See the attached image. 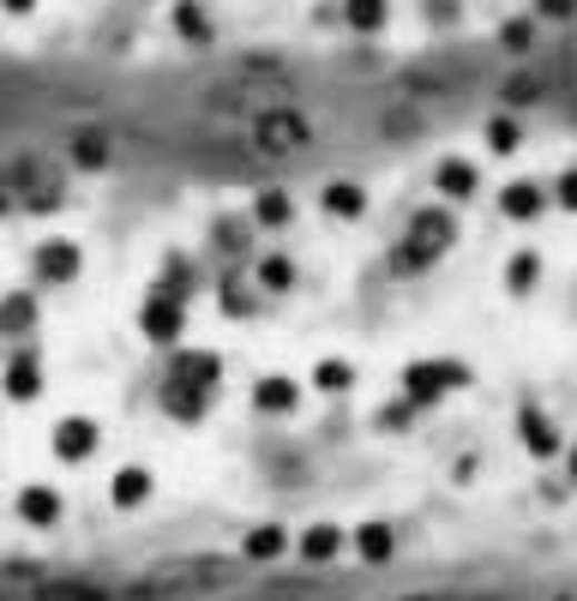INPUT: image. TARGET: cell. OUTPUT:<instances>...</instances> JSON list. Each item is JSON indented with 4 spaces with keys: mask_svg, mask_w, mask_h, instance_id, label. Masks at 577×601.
<instances>
[{
    "mask_svg": "<svg viewBox=\"0 0 577 601\" xmlns=\"http://www.w3.org/2000/svg\"><path fill=\"white\" fill-rule=\"evenodd\" d=\"M301 553H307V560H331V553H337V530H331V523H319V530L301 541Z\"/></svg>",
    "mask_w": 577,
    "mask_h": 601,
    "instance_id": "obj_25",
    "label": "cell"
},
{
    "mask_svg": "<svg viewBox=\"0 0 577 601\" xmlns=\"http://www.w3.org/2000/svg\"><path fill=\"white\" fill-rule=\"evenodd\" d=\"M524 439H529L536 451H554V445H559V439H554V428H547L541 415H524Z\"/></svg>",
    "mask_w": 577,
    "mask_h": 601,
    "instance_id": "obj_29",
    "label": "cell"
},
{
    "mask_svg": "<svg viewBox=\"0 0 577 601\" xmlns=\"http://www.w3.org/2000/svg\"><path fill=\"white\" fill-rule=\"evenodd\" d=\"M31 601H115V590H102L97 578H42L31 583Z\"/></svg>",
    "mask_w": 577,
    "mask_h": 601,
    "instance_id": "obj_4",
    "label": "cell"
},
{
    "mask_svg": "<svg viewBox=\"0 0 577 601\" xmlns=\"http://www.w3.org/2000/svg\"><path fill=\"white\" fill-rule=\"evenodd\" d=\"M349 379H355V373H349V361H325V368H319V385H325V391H344Z\"/></svg>",
    "mask_w": 577,
    "mask_h": 601,
    "instance_id": "obj_30",
    "label": "cell"
},
{
    "mask_svg": "<svg viewBox=\"0 0 577 601\" xmlns=\"http://www.w3.org/2000/svg\"><path fill=\"white\" fill-rule=\"evenodd\" d=\"M451 234H457L451 211H421L416 223H409L404 247L391 253V266H397V271H421V266H434V259L451 247Z\"/></svg>",
    "mask_w": 577,
    "mask_h": 601,
    "instance_id": "obj_3",
    "label": "cell"
},
{
    "mask_svg": "<svg viewBox=\"0 0 577 601\" xmlns=\"http://www.w3.org/2000/svg\"><path fill=\"white\" fill-rule=\"evenodd\" d=\"M361 560H391V530L385 523H367L361 530Z\"/></svg>",
    "mask_w": 577,
    "mask_h": 601,
    "instance_id": "obj_21",
    "label": "cell"
},
{
    "mask_svg": "<svg viewBox=\"0 0 577 601\" xmlns=\"http://www.w3.org/2000/svg\"><path fill=\"white\" fill-rule=\"evenodd\" d=\"M54 451H61L67 463H84L97 451V428H91V421H79V415L61 421V428H54Z\"/></svg>",
    "mask_w": 577,
    "mask_h": 601,
    "instance_id": "obj_7",
    "label": "cell"
},
{
    "mask_svg": "<svg viewBox=\"0 0 577 601\" xmlns=\"http://www.w3.org/2000/svg\"><path fill=\"white\" fill-rule=\"evenodd\" d=\"M253 211H259V223H265V229H283V223H289V217H295V199L283 193V187H265V193H259V204H253Z\"/></svg>",
    "mask_w": 577,
    "mask_h": 601,
    "instance_id": "obj_14",
    "label": "cell"
},
{
    "mask_svg": "<svg viewBox=\"0 0 577 601\" xmlns=\"http://www.w3.org/2000/svg\"><path fill=\"white\" fill-rule=\"evenodd\" d=\"M325 211H331V217H361L367 211V193H361V187H355V181H331V187H325Z\"/></svg>",
    "mask_w": 577,
    "mask_h": 601,
    "instance_id": "obj_11",
    "label": "cell"
},
{
    "mask_svg": "<svg viewBox=\"0 0 577 601\" xmlns=\"http://www.w3.org/2000/svg\"><path fill=\"white\" fill-rule=\"evenodd\" d=\"M344 19H349V31H379L385 24V0H344Z\"/></svg>",
    "mask_w": 577,
    "mask_h": 601,
    "instance_id": "obj_16",
    "label": "cell"
},
{
    "mask_svg": "<svg viewBox=\"0 0 577 601\" xmlns=\"http://www.w3.org/2000/svg\"><path fill=\"white\" fill-rule=\"evenodd\" d=\"M259 283H265V289H289V283H295V266H289V259H265V266H259Z\"/></svg>",
    "mask_w": 577,
    "mask_h": 601,
    "instance_id": "obj_28",
    "label": "cell"
},
{
    "mask_svg": "<svg viewBox=\"0 0 577 601\" xmlns=\"http://www.w3.org/2000/svg\"><path fill=\"white\" fill-rule=\"evenodd\" d=\"M31 319H37V307L24 296H12L7 307H0V331H31Z\"/></svg>",
    "mask_w": 577,
    "mask_h": 601,
    "instance_id": "obj_20",
    "label": "cell"
},
{
    "mask_svg": "<svg viewBox=\"0 0 577 601\" xmlns=\"http://www.w3.org/2000/svg\"><path fill=\"white\" fill-rule=\"evenodd\" d=\"M283 530H277V523H265V530H253V541H247V553H253V560H271V553H283Z\"/></svg>",
    "mask_w": 577,
    "mask_h": 601,
    "instance_id": "obj_22",
    "label": "cell"
},
{
    "mask_svg": "<svg viewBox=\"0 0 577 601\" xmlns=\"http://www.w3.org/2000/svg\"><path fill=\"white\" fill-rule=\"evenodd\" d=\"M434 187H439V193H446V199H476V187H481V174H476V169H469V163H464V157H446V163H439V169H434Z\"/></svg>",
    "mask_w": 577,
    "mask_h": 601,
    "instance_id": "obj_8",
    "label": "cell"
},
{
    "mask_svg": "<svg viewBox=\"0 0 577 601\" xmlns=\"http://www.w3.org/2000/svg\"><path fill=\"white\" fill-rule=\"evenodd\" d=\"M541 97H547V79H536V72H524V79L506 84V102H511V109H524V102H541Z\"/></svg>",
    "mask_w": 577,
    "mask_h": 601,
    "instance_id": "obj_19",
    "label": "cell"
},
{
    "mask_svg": "<svg viewBox=\"0 0 577 601\" xmlns=\"http://www.w3.org/2000/svg\"><path fill=\"white\" fill-rule=\"evenodd\" d=\"M499 204H506V217H536L547 199H541V187H536V181H511V187H506V199H499Z\"/></svg>",
    "mask_w": 577,
    "mask_h": 601,
    "instance_id": "obj_15",
    "label": "cell"
},
{
    "mask_svg": "<svg viewBox=\"0 0 577 601\" xmlns=\"http://www.w3.org/2000/svg\"><path fill=\"white\" fill-rule=\"evenodd\" d=\"M289 403H295L289 379H265V385H259V409H289Z\"/></svg>",
    "mask_w": 577,
    "mask_h": 601,
    "instance_id": "obj_26",
    "label": "cell"
},
{
    "mask_svg": "<svg viewBox=\"0 0 577 601\" xmlns=\"http://www.w3.org/2000/svg\"><path fill=\"white\" fill-rule=\"evenodd\" d=\"M487 144H494L499 157H511L517 144H524V133H517V121H511V114H494V121H487Z\"/></svg>",
    "mask_w": 577,
    "mask_h": 601,
    "instance_id": "obj_18",
    "label": "cell"
},
{
    "mask_svg": "<svg viewBox=\"0 0 577 601\" xmlns=\"http://www.w3.org/2000/svg\"><path fill=\"white\" fill-rule=\"evenodd\" d=\"M235 583V560H175L145 571L139 583H127L115 601H175V595H205V590H223Z\"/></svg>",
    "mask_w": 577,
    "mask_h": 601,
    "instance_id": "obj_1",
    "label": "cell"
},
{
    "mask_svg": "<svg viewBox=\"0 0 577 601\" xmlns=\"http://www.w3.org/2000/svg\"><path fill=\"white\" fill-rule=\"evenodd\" d=\"M416 601H434V595H416Z\"/></svg>",
    "mask_w": 577,
    "mask_h": 601,
    "instance_id": "obj_35",
    "label": "cell"
},
{
    "mask_svg": "<svg viewBox=\"0 0 577 601\" xmlns=\"http://www.w3.org/2000/svg\"><path fill=\"white\" fill-rule=\"evenodd\" d=\"M175 31H181L187 42H199V49H205V42L217 37V24H211V12H205L199 0H181V7H175Z\"/></svg>",
    "mask_w": 577,
    "mask_h": 601,
    "instance_id": "obj_9",
    "label": "cell"
},
{
    "mask_svg": "<svg viewBox=\"0 0 577 601\" xmlns=\"http://www.w3.org/2000/svg\"><path fill=\"white\" fill-rule=\"evenodd\" d=\"M559 204H571V211H577V169L559 174Z\"/></svg>",
    "mask_w": 577,
    "mask_h": 601,
    "instance_id": "obj_32",
    "label": "cell"
},
{
    "mask_svg": "<svg viewBox=\"0 0 577 601\" xmlns=\"http://www.w3.org/2000/svg\"><path fill=\"white\" fill-rule=\"evenodd\" d=\"M506 277H511V289H529V283H536V277H541V259H536V253H517Z\"/></svg>",
    "mask_w": 577,
    "mask_h": 601,
    "instance_id": "obj_27",
    "label": "cell"
},
{
    "mask_svg": "<svg viewBox=\"0 0 577 601\" xmlns=\"http://www.w3.org/2000/svg\"><path fill=\"white\" fill-rule=\"evenodd\" d=\"M0 7H7V12H31L37 0H0Z\"/></svg>",
    "mask_w": 577,
    "mask_h": 601,
    "instance_id": "obj_33",
    "label": "cell"
},
{
    "mask_svg": "<svg viewBox=\"0 0 577 601\" xmlns=\"http://www.w3.org/2000/svg\"><path fill=\"white\" fill-rule=\"evenodd\" d=\"M7 391H12V398H37V361H12Z\"/></svg>",
    "mask_w": 577,
    "mask_h": 601,
    "instance_id": "obj_24",
    "label": "cell"
},
{
    "mask_svg": "<svg viewBox=\"0 0 577 601\" xmlns=\"http://www.w3.org/2000/svg\"><path fill=\"white\" fill-rule=\"evenodd\" d=\"M247 139H253L259 157H295L314 144V121H307L301 109H289V102H277V109H259L253 121H247Z\"/></svg>",
    "mask_w": 577,
    "mask_h": 601,
    "instance_id": "obj_2",
    "label": "cell"
},
{
    "mask_svg": "<svg viewBox=\"0 0 577 601\" xmlns=\"http://www.w3.org/2000/svg\"><path fill=\"white\" fill-rule=\"evenodd\" d=\"M145 331H151L157 343H169V337L181 331V307H175L169 296H151L145 301Z\"/></svg>",
    "mask_w": 577,
    "mask_h": 601,
    "instance_id": "obj_10",
    "label": "cell"
},
{
    "mask_svg": "<svg viewBox=\"0 0 577 601\" xmlns=\"http://www.w3.org/2000/svg\"><path fill=\"white\" fill-rule=\"evenodd\" d=\"M499 42H506L511 54H524V49H536V19H511L506 31H499Z\"/></svg>",
    "mask_w": 577,
    "mask_h": 601,
    "instance_id": "obj_23",
    "label": "cell"
},
{
    "mask_svg": "<svg viewBox=\"0 0 577 601\" xmlns=\"http://www.w3.org/2000/svg\"><path fill=\"white\" fill-rule=\"evenodd\" d=\"M145 493H151V475H145V469H121V475H115V505H139Z\"/></svg>",
    "mask_w": 577,
    "mask_h": 601,
    "instance_id": "obj_17",
    "label": "cell"
},
{
    "mask_svg": "<svg viewBox=\"0 0 577 601\" xmlns=\"http://www.w3.org/2000/svg\"><path fill=\"white\" fill-rule=\"evenodd\" d=\"M72 163H79V169H102V163H109V139H102L97 127L72 133Z\"/></svg>",
    "mask_w": 577,
    "mask_h": 601,
    "instance_id": "obj_13",
    "label": "cell"
},
{
    "mask_svg": "<svg viewBox=\"0 0 577 601\" xmlns=\"http://www.w3.org/2000/svg\"><path fill=\"white\" fill-rule=\"evenodd\" d=\"M571 475H577V445H571Z\"/></svg>",
    "mask_w": 577,
    "mask_h": 601,
    "instance_id": "obj_34",
    "label": "cell"
},
{
    "mask_svg": "<svg viewBox=\"0 0 577 601\" xmlns=\"http://www.w3.org/2000/svg\"><path fill=\"white\" fill-rule=\"evenodd\" d=\"M19 518H31V523H42V530H49V523L61 518V500H54L49 488H24V493H19Z\"/></svg>",
    "mask_w": 577,
    "mask_h": 601,
    "instance_id": "obj_12",
    "label": "cell"
},
{
    "mask_svg": "<svg viewBox=\"0 0 577 601\" xmlns=\"http://www.w3.org/2000/svg\"><path fill=\"white\" fill-rule=\"evenodd\" d=\"M37 271H42V283H72V277H79V247H72V241H49L37 253Z\"/></svg>",
    "mask_w": 577,
    "mask_h": 601,
    "instance_id": "obj_6",
    "label": "cell"
},
{
    "mask_svg": "<svg viewBox=\"0 0 577 601\" xmlns=\"http://www.w3.org/2000/svg\"><path fill=\"white\" fill-rule=\"evenodd\" d=\"M536 7H541V19H571L577 0H536Z\"/></svg>",
    "mask_w": 577,
    "mask_h": 601,
    "instance_id": "obj_31",
    "label": "cell"
},
{
    "mask_svg": "<svg viewBox=\"0 0 577 601\" xmlns=\"http://www.w3.org/2000/svg\"><path fill=\"white\" fill-rule=\"evenodd\" d=\"M464 379L469 373L457 361H421V368H409V398H439V391H457Z\"/></svg>",
    "mask_w": 577,
    "mask_h": 601,
    "instance_id": "obj_5",
    "label": "cell"
}]
</instances>
